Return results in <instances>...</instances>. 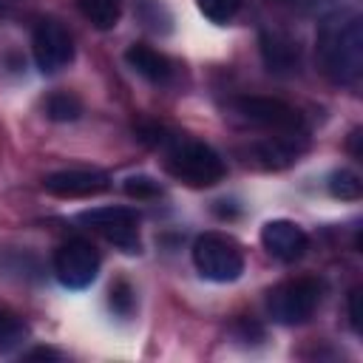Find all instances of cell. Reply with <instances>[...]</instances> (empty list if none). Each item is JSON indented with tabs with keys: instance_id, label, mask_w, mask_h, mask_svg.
<instances>
[{
	"instance_id": "obj_1",
	"label": "cell",
	"mask_w": 363,
	"mask_h": 363,
	"mask_svg": "<svg viewBox=\"0 0 363 363\" xmlns=\"http://www.w3.org/2000/svg\"><path fill=\"white\" fill-rule=\"evenodd\" d=\"M318 68L335 85H357L363 77V17L357 11H332L315 34Z\"/></svg>"
},
{
	"instance_id": "obj_2",
	"label": "cell",
	"mask_w": 363,
	"mask_h": 363,
	"mask_svg": "<svg viewBox=\"0 0 363 363\" xmlns=\"http://www.w3.org/2000/svg\"><path fill=\"white\" fill-rule=\"evenodd\" d=\"M164 167L173 179L190 187H213L227 173L224 159L210 145L199 139H182V136H173L164 145Z\"/></svg>"
},
{
	"instance_id": "obj_3",
	"label": "cell",
	"mask_w": 363,
	"mask_h": 363,
	"mask_svg": "<svg viewBox=\"0 0 363 363\" xmlns=\"http://www.w3.org/2000/svg\"><path fill=\"white\" fill-rule=\"evenodd\" d=\"M193 267L207 281L230 284L244 272V250L227 233H201L193 241Z\"/></svg>"
},
{
	"instance_id": "obj_4",
	"label": "cell",
	"mask_w": 363,
	"mask_h": 363,
	"mask_svg": "<svg viewBox=\"0 0 363 363\" xmlns=\"http://www.w3.org/2000/svg\"><path fill=\"white\" fill-rule=\"evenodd\" d=\"M318 303H320V284L309 275L284 281V284L272 286L269 295H267L269 318L275 323H284V326L306 323L315 315Z\"/></svg>"
},
{
	"instance_id": "obj_5",
	"label": "cell",
	"mask_w": 363,
	"mask_h": 363,
	"mask_svg": "<svg viewBox=\"0 0 363 363\" xmlns=\"http://www.w3.org/2000/svg\"><path fill=\"white\" fill-rule=\"evenodd\" d=\"M99 272V252L88 238H68L54 252V275L68 289H85Z\"/></svg>"
},
{
	"instance_id": "obj_6",
	"label": "cell",
	"mask_w": 363,
	"mask_h": 363,
	"mask_svg": "<svg viewBox=\"0 0 363 363\" xmlns=\"http://www.w3.org/2000/svg\"><path fill=\"white\" fill-rule=\"evenodd\" d=\"M79 221L122 252H139V218L130 207H94L79 213Z\"/></svg>"
},
{
	"instance_id": "obj_7",
	"label": "cell",
	"mask_w": 363,
	"mask_h": 363,
	"mask_svg": "<svg viewBox=\"0 0 363 363\" xmlns=\"http://www.w3.org/2000/svg\"><path fill=\"white\" fill-rule=\"evenodd\" d=\"M235 111L250 125H258L275 133H298L303 125L301 113L289 102L275 99V96H241L235 99Z\"/></svg>"
},
{
	"instance_id": "obj_8",
	"label": "cell",
	"mask_w": 363,
	"mask_h": 363,
	"mask_svg": "<svg viewBox=\"0 0 363 363\" xmlns=\"http://www.w3.org/2000/svg\"><path fill=\"white\" fill-rule=\"evenodd\" d=\"M31 54L43 74H57L74 60L71 34L57 20H40L31 34Z\"/></svg>"
},
{
	"instance_id": "obj_9",
	"label": "cell",
	"mask_w": 363,
	"mask_h": 363,
	"mask_svg": "<svg viewBox=\"0 0 363 363\" xmlns=\"http://www.w3.org/2000/svg\"><path fill=\"white\" fill-rule=\"evenodd\" d=\"M43 187L57 199H88L105 193L111 187V176L96 167H71V170L48 173L43 179Z\"/></svg>"
},
{
	"instance_id": "obj_10",
	"label": "cell",
	"mask_w": 363,
	"mask_h": 363,
	"mask_svg": "<svg viewBox=\"0 0 363 363\" xmlns=\"http://www.w3.org/2000/svg\"><path fill=\"white\" fill-rule=\"evenodd\" d=\"M261 244L272 258L292 264L303 258V252L309 250V235L289 218H272L261 227Z\"/></svg>"
},
{
	"instance_id": "obj_11",
	"label": "cell",
	"mask_w": 363,
	"mask_h": 363,
	"mask_svg": "<svg viewBox=\"0 0 363 363\" xmlns=\"http://www.w3.org/2000/svg\"><path fill=\"white\" fill-rule=\"evenodd\" d=\"M261 45V60L267 65V71L272 74H292L298 71V43L292 37H286L284 31H261L258 37Z\"/></svg>"
},
{
	"instance_id": "obj_12",
	"label": "cell",
	"mask_w": 363,
	"mask_h": 363,
	"mask_svg": "<svg viewBox=\"0 0 363 363\" xmlns=\"http://www.w3.org/2000/svg\"><path fill=\"white\" fill-rule=\"evenodd\" d=\"M125 62L145 79L150 82H167L170 74H173V65L164 54H159L156 48L150 45H142V43H133L128 51H125Z\"/></svg>"
},
{
	"instance_id": "obj_13",
	"label": "cell",
	"mask_w": 363,
	"mask_h": 363,
	"mask_svg": "<svg viewBox=\"0 0 363 363\" xmlns=\"http://www.w3.org/2000/svg\"><path fill=\"white\" fill-rule=\"evenodd\" d=\"M77 9L99 31H111L122 17V9L116 0H77Z\"/></svg>"
},
{
	"instance_id": "obj_14",
	"label": "cell",
	"mask_w": 363,
	"mask_h": 363,
	"mask_svg": "<svg viewBox=\"0 0 363 363\" xmlns=\"http://www.w3.org/2000/svg\"><path fill=\"white\" fill-rule=\"evenodd\" d=\"M45 116L54 122H74L82 116V99L71 91H54L45 99Z\"/></svg>"
},
{
	"instance_id": "obj_15",
	"label": "cell",
	"mask_w": 363,
	"mask_h": 363,
	"mask_svg": "<svg viewBox=\"0 0 363 363\" xmlns=\"http://www.w3.org/2000/svg\"><path fill=\"white\" fill-rule=\"evenodd\" d=\"M28 337V326L20 315L9 312V309H0V352L9 354L14 352L17 346H23Z\"/></svg>"
},
{
	"instance_id": "obj_16",
	"label": "cell",
	"mask_w": 363,
	"mask_h": 363,
	"mask_svg": "<svg viewBox=\"0 0 363 363\" xmlns=\"http://www.w3.org/2000/svg\"><path fill=\"white\" fill-rule=\"evenodd\" d=\"M329 193L335 196V199H343V201H354V199H360V193H363V182H360V176L354 173V170H335L332 176H329Z\"/></svg>"
},
{
	"instance_id": "obj_17",
	"label": "cell",
	"mask_w": 363,
	"mask_h": 363,
	"mask_svg": "<svg viewBox=\"0 0 363 363\" xmlns=\"http://www.w3.org/2000/svg\"><path fill=\"white\" fill-rule=\"evenodd\" d=\"M196 6L210 23H230L241 11L244 0H196Z\"/></svg>"
},
{
	"instance_id": "obj_18",
	"label": "cell",
	"mask_w": 363,
	"mask_h": 363,
	"mask_svg": "<svg viewBox=\"0 0 363 363\" xmlns=\"http://www.w3.org/2000/svg\"><path fill=\"white\" fill-rule=\"evenodd\" d=\"M122 187H125V193H128V196H133V199H153V196H159V193H162V184H159L156 179L145 176V173L128 176Z\"/></svg>"
},
{
	"instance_id": "obj_19",
	"label": "cell",
	"mask_w": 363,
	"mask_h": 363,
	"mask_svg": "<svg viewBox=\"0 0 363 363\" xmlns=\"http://www.w3.org/2000/svg\"><path fill=\"white\" fill-rule=\"evenodd\" d=\"M108 303H111V309H113L116 315H130V312H133V303H136L130 284H128V281H116V284L111 286Z\"/></svg>"
},
{
	"instance_id": "obj_20",
	"label": "cell",
	"mask_w": 363,
	"mask_h": 363,
	"mask_svg": "<svg viewBox=\"0 0 363 363\" xmlns=\"http://www.w3.org/2000/svg\"><path fill=\"white\" fill-rule=\"evenodd\" d=\"M346 309H349V323L357 335H363V289L354 286L349 292V301H346Z\"/></svg>"
},
{
	"instance_id": "obj_21",
	"label": "cell",
	"mask_w": 363,
	"mask_h": 363,
	"mask_svg": "<svg viewBox=\"0 0 363 363\" xmlns=\"http://www.w3.org/2000/svg\"><path fill=\"white\" fill-rule=\"evenodd\" d=\"M26 357H28V360H37V357H60V354L51 352V349H34V352H28Z\"/></svg>"
}]
</instances>
